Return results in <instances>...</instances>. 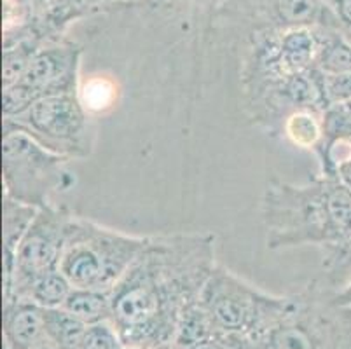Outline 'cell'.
Returning a JSON list of instances; mask_svg holds the SVG:
<instances>
[{
  "label": "cell",
  "mask_w": 351,
  "mask_h": 349,
  "mask_svg": "<svg viewBox=\"0 0 351 349\" xmlns=\"http://www.w3.org/2000/svg\"><path fill=\"white\" fill-rule=\"evenodd\" d=\"M215 261V236H149L128 273L112 288V320L126 348L173 349L178 322L199 299Z\"/></svg>",
  "instance_id": "cell-1"
},
{
  "label": "cell",
  "mask_w": 351,
  "mask_h": 349,
  "mask_svg": "<svg viewBox=\"0 0 351 349\" xmlns=\"http://www.w3.org/2000/svg\"><path fill=\"white\" fill-rule=\"evenodd\" d=\"M261 215L273 252L301 246L325 252L350 243L351 191L324 175L306 184L273 178L264 189Z\"/></svg>",
  "instance_id": "cell-2"
},
{
  "label": "cell",
  "mask_w": 351,
  "mask_h": 349,
  "mask_svg": "<svg viewBox=\"0 0 351 349\" xmlns=\"http://www.w3.org/2000/svg\"><path fill=\"white\" fill-rule=\"evenodd\" d=\"M254 349H351V315L330 285L311 281L285 296L282 311L255 339Z\"/></svg>",
  "instance_id": "cell-3"
},
{
  "label": "cell",
  "mask_w": 351,
  "mask_h": 349,
  "mask_svg": "<svg viewBox=\"0 0 351 349\" xmlns=\"http://www.w3.org/2000/svg\"><path fill=\"white\" fill-rule=\"evenodd\" d=\"M147 239L149 236L126 234L73 213L60 271L72 287L112 292L147 245Z\"/></svg>",
  "instance_id": "cell-4"
},
{
  "label": "cell",
  "mask_w": 351,
  "mask_h": 349,
  "mask_svg": "<svg viewBox=\"0 0 351 349\" xmlns=\"http://www.w3.org/2000/svg\"><path fill=\"white\" fill-rule=\"evenodd\" d=\"M69 161L4 119L2 180L5 197L34 208L47 206L54 192L65 191L72 184L66 169Z\"/></svg>",
  "instance_id": "cell-5"
},
{
  "label": "cell",
  "mask_w": 351,
  "mask_h": 349,
  "mask_svg": "<svg viewBox=\"0 0 351 349\" xmlns=\"http://www.w3.org/2000/svg\"><path fill=\"white\" fill-rule=\"evenodd\" d=\"M199 304L217 330L241 334L254 341L280 315L285 296L261 290L245 278L217 264L199 293Z\"/></svg>",
  "instance_id": "cell-6"
},
{
  "label": "cell",
  "mask_w": 351,
  "mask_h": 349,
  "mask_svg": "<svg viewBox=\"0 0 351 349\" xmlns=\"http://www.w3.org/2000/svg\"><path fill=\"white\" fill-rule=\"evenodd\" d=\"M4 119L66 159H84L93 150V128L79 93L44 96L20 115Z\"/></svg>",
  "instance_id": "cell-7"
},
{
  "label": "cell",
  "mask_w": 351,
  "mask_h": 349,
  "mask_svg": "<svg viewBox=\"0 0 351 349\" xmlns=\"http://www.w3.org/2000/svg\"><path fill=\"white\" fill-rule=\"evenodd\" d=\"M73 211L65 206L39 208L16 248L14 258L4 269V299H27L35 280L60 269L66 230Z\"/></svg>",
  "instance_id": "cell-8"
},
{
  "label": "cell",
  "mask_w": 351,
  "mask_h": 349,
  "mask_svg": "<svg viewBox=\"0 0 351 349\" xmlns=\"http://www.w3.org/2000/svg\"><path fill=\"white\" fill-rule=\"evenodd\" d=\"M82 47L65 38L44 44L14 84L4 88V117H16L35 100L51 95L79 93Z\"/></svg>",
  "instance_id": "cell-9"
},
{
  "label": "cell",
  "mask_w": 351,
  "mask_h": 349,
  "mask_svg": "<svg viewBox=\"0 0 351 349\" xmlns=\"http://www.w3.org/2000/svg\"><path fill=\"white\" fill-rule=\"evenodd\" d=\"M4 349H35L49 344L44 309L30 300L4 299Z\"/></svg>",
  "instance_id": "cell-10"
},
{
  "label": "cell",
  "mask_w": 351,
  "mask_h": 349,
  "mask_svg": "<svg viewBox=\"0 0 351 349\" xmlns=\"http://www.w3.org/2000/svg\"><path fill=\"white\" fill-rule=\"evenodd\" d=\"M324 112L302 108L295 110L283 121L282 133L285 140H289L293 147L308 150L313 156H317L324 143Z\"/></svg>",
  "instance_id": "cell-11"
},
{
  "label": "cell",
  "mask_w": 351,
  "mask_h": 349,
  "mask_svg": "<svg viewBox=\"0 0 351 349\" xmlns=\"http://www.w3.org/2000/svg\"><path fill=\"white\" fill-rule=\"evenodd\" d=\"M63 307L88 326L112 320V296L107 290L73 287Z\"/></svg>",
  "instance_id": "cell-12"
},
{
  "label": "cell",
  "mask_w": 351,
  "mask_h": 349,
  "mask_svg": "<svg viewBox=\"0 0 351 349\" xmlns=\"http://www.w3.org/2000/svg\"><path fill=\"white\" fill-rule=\"evenodd\" d=\"M39 208L18 203L4 196L2 201V239H4V269L12 264L16 248L30 227Z\"/></svg>",
  "instance_id": "cell-13"
},
{
  "label": "cell",
  "mask_w": 351,
  "mask_h": 349,
  "mask_svg": "<svg viewBox=\"0 0 351 349\" xmlns=\"http://www.w3.org/2000/svg\"><path fill=\"white\" fill-rule=\"evenodd\" d=\"M47 342L56 349H81L88 325L66 311L65 307L44 309Z\"/></svg>",
  "instance_id": "cell-14"
},
{
  "label": "cell",
  "mask_w": 351,
  "mask_h": 349,
  "mask_svg": "<svg viewBox=\"0 0 351 349\" xmlns=\"http://www.w3.org/2000/svg\"><path fill=\"white\" fill-rule=\"evenodd\" d=\"M317 70L324 75L351 73V38L343 30L327 28L324 32Z\"/></svg>",
  "instance_id": "cell-15"
},
{
  "label": "cell",
  "mask_w": 351,
  "mask_h": 349,
  "mask_svg": "<svg viewBox=\"0 0 351 349\" xmlns=\"http://www.w3.org/2000/svg\"><path fill=\"white\" fill-rule=\"evenodd\" d=\"M213 332H217V328L197 299L182 313L173 341V349H191L203 339L210 337Z\"/></svg>",
  "instance_id": "cell-16"
},
{
  "label": "cell",
  "mask_w": 351,
  "mask_h": 349,
  "mask_svg": "<svg viewBox=\"0 0 351 349\" xmlns=\"http://www.w3.org/2000/svg\"><path fill=\"white\" fill-rule=\"evenodd\" d=\"M72 288V283L66 280L65 274L56 269V271H51V273L40 276L39 280H35L25 300H30L43 309H56V307H63Z\"/></svg>",
  "instance_id": "cell-17"
},
{
  "label": "cell",
  "mask_w": 351,
  "mask_h": 349,
  "mask_svg": "<svg viewBox=\"0 0 351 349\" xmlns=\"http://www.w3.org/2000/svg\"><path fill=\"white\" fill-rule=\"evenodd\" d=\"M322 117H324V143L337 139L351 142V100L328 105Z\"/></svg>",
  "instance_id": "cell-18"
},
{
  "label": "cell",
  "mask_w": 351,
  "mask_h": 349,
  "mask_svg": "<svg viewBox=\"0 0 351 349\" xmlns=\"http://www.w3.org/2000/svg\"><path fill=\"white\" fill-rule=\"evenodd\" d=\"M123 339L112 322L89 325L81 349H124Z\"/></svg>",
  "instance_id": "cell-19"
},
{
  "label": "cell",
  "mask_w": 351,
  "mask_h": 349,
  "mask_svg": "<svg viewBox=\"0 0 351 349\" xmlns=\"http://www.w3.org/2000/svg\"><path fill=\"white\" fill-rule=\"evenodd\" d=\"M191 349H254V346L245 335L217 330Z\"/></svg>",
  "instance_id": "cell-20"
},
{
  "label": "cell",
  "mask_w": 351,
  "mask_h": 349,
  "mask_svg": "<svg viewBox=\"0 0 351 349\" xmlns=\"http://www.w3.org/2000/svg\"><path fill=\"white\" fill-rule=\"evenodd\" d=\"M322 75L327 105L351 100V73L346 75Z\"/></svg>",
  "instance_id": "cell-21"
},
{
  "label": "cell",
  "mask_w": 351,
  "mask_h": 349,
  "mask_svg": "<svg viewBox=\"0 0 351 349\" xmlns=\"http://www.w3.org/2000/svg\"><path fill=\"white\" fill-rule=\"evenodd\" d=\"M147 5L156 12L161 14H178V12H186L196 4H199L201 0H145Z\"/></svg>",
  "instance_id": "cell-22"
},
{
  "label": "cell",
  "mask_w": 351,
  "mask_h": 349,
  "mask_svg": "<svg viewBox=\"0 0 351 349\" xmlns=\"http://www.w3.org/2000/svg\"><path fill=\"white\" fill-rule=\"evenodd\" d=\"M324 4L334 16L341 30L350 34L351 32V0H324Z\"/></svg>",
  "instance_id": "cell-23"
},
{
  "label": "cell",
  "mask_w": 351,
  "mask_h": 349,
  "mask_svg": "<svg viewBox=\"0 0 351 349\" xmlns=\"http://www.w3.org/2000/svg\"><path fill=\"white\" fill-rule=\"evenodd\" d=\"M334 177H336L337 180L344 185V187L350 189L351 191V156L346 159V161L341 163V165L337 166L336 173H334Z\"/></svg>",
  "instance_id": "cell-24"
},
{
  "label": "cell",
  "mask_w": 351,
  "mask_h": 349,
  "mask_svg": "<svg viewBox=\"0 0 351 349\" xmlns=\"http://www.w3.org/2000/svg\"><path fill=\"white\" fill-rule=\"evenodd\" d=\"M35 349H56V348H54V346H51V344H43V346H39V348H35Z\"/></svg>",
  "instance_id": "cell-25"
},
{
  "label": "cell",
  "mask_w": 351,
  "mask_h": 349,
  "mask_svg": "<svg viewBox=\"0 0 351 349\" xmlns=\"http://www.w3.org/2000/svg\"><path fill=\"white\" fill-rule=\"evenodd\" d=\"M343 246H344V248L350 250V252H351V239H350V243H346V245H343Z\"/></svg>",
  "instance_id": "cell-26"
},
{
  "label": "cell",
  "mask_w": 351,
  "mask_h": 349,
  "mask_svg": "<svg viewBox=\"0 0 351 349\" xmlns=\"http://www.w3.org/2000/svg\"><path fill=\"white\" fill-rule=\"evenodd\" d=\"M124 349H152V348H124Z\"/></svg>",
  "instance_id": "cell-27"
},
{
  "label": "cell",
  "mask_w": 351,
  "mask_h": 349,
  "mask_svg": "<svg viewBox=\"0 0 351 349\" xmlns=\"http://www.w3.org/2000/svg\"><path fill=\"white\" fill-rule=\"evenodd\" d=\"M350 35H351V32H350Z\"/></svg>",
  "instance_id": "cell-28"
}]
</instances>
